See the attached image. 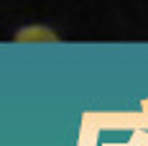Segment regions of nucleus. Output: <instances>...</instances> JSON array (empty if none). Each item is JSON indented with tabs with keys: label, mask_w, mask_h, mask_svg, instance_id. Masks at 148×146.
Segmentation results:
<instances>
[]
</instances>
